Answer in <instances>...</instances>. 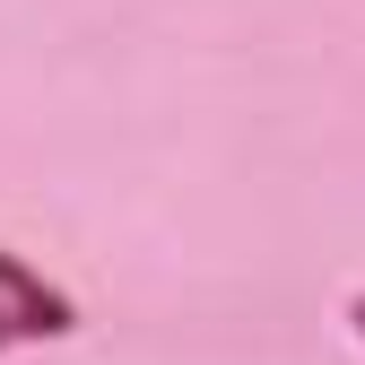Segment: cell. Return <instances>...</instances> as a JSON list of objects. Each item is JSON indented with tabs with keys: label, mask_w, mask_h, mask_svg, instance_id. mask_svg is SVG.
Returning <instances> with one entry per match:
<instances>
[{
	"label": "cell",
	"mask_w": 365,
	"mask_h": 365,
	"mask_svg": "<svg viewBox=\"0 0 365 365\" xmlns=\"http://www.w3.org/2000/svg\"><path fill=\"white\" fill-rule=\"evenodd\" d=\"M53 331H70V304L43 287L18 252H0V348H18V339H53Z\"/></svg>",
	"instance_id": "cell-1"
},
{
	"label": "cell",
	"mask_w": 365,
	"mask_h": 365,
	"mask_svg": "<svg viewBox=\"0 0 365 365\" xmlns=\"http://www.w3.org/2000/svg\"><path fill=\"white\" fill-rule=\"evenodd\" d=\"M356 339H365V296H356Z\"/></svg>",
	"instance_id": "cell-2"
}]
</instances>
